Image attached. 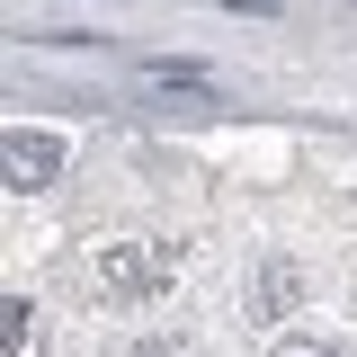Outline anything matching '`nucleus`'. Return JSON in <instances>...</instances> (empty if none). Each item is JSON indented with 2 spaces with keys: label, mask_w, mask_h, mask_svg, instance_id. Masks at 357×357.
<instances>
[{
  "label": "nucleus",
  "mask_w": 357,
  "mask_h": 357,
  "mask_svg": "<svg viewBox=\"0 0 357 357\" xmlns=\"http://www.w3.org/2000/svg\"><path fill=\"white\" fill-rule=\"evenodd\" d=\"M304 357H357V349H340V340H331V349H304Z\"/></svg>",
  "instance_id": "20e7f679"
},
{
  "label": "nucleus",
  "mask_w": 357,
  "mask_h": 357,
  "mask_svg": "<svg viewBox=\"0 0 357 357\" xmlns=\"http://www.w3.org/2000/svg\"><path fill=\"white\" fill-rule=\"evenodd\" d=\"M63 170V143H54V134H9V188H45V178Z\"/></svg>",
  "instance_id": "f03ea898"
},
{
  "label": "nucleus",
  "mask_w": 357,
  "mask_h": 357,
  "mask_svg": "<svg viewBox=\"0 0 357 357\" xmlns=\"http://www.w3.org/2000/svg\"><path fill=\"white\" fill-rule=\"evenodd\" d=\"M178 277V250L161 241H116V250H98V286L107 295H152V286H170Z\"/></svg>",
  "instance_id": "f257e3e1"
},
{
  "label": "nucleus",
  "mask_w": 357,
  "mask_h": 357,
  "mask_svg": "<svg viewBox=\"0 0 357 357\" xmlns=\"http://www.w3.org/2000/svg\"><path fill=\"white\" fill-rule=\"evenodd\" d=\"M36 349H45L36 304H27V295H9V304H0V357H36Z\"/></svg>",
  "instance_id": "7ed1b4c3"
}]
</instances>
